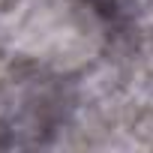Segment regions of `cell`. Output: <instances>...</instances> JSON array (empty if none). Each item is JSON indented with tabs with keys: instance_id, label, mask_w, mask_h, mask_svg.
<instances>
[{
	"instance_id": "1",
	"label": "cell",
	"mask_w": 153,
	"mask_h": 153,
	"mask_svg": "<svg viewBox=\"0 0 153 153\" xmlns=\"http://www.w3.org/2000/svg\"><path fill=\"white\" fill-rule=\"evenodd\" d=\"M15 45L54 66L84 63L99 42L93 15L75 0H24L15 12Z\"/></svg>"
}]
</instances>
